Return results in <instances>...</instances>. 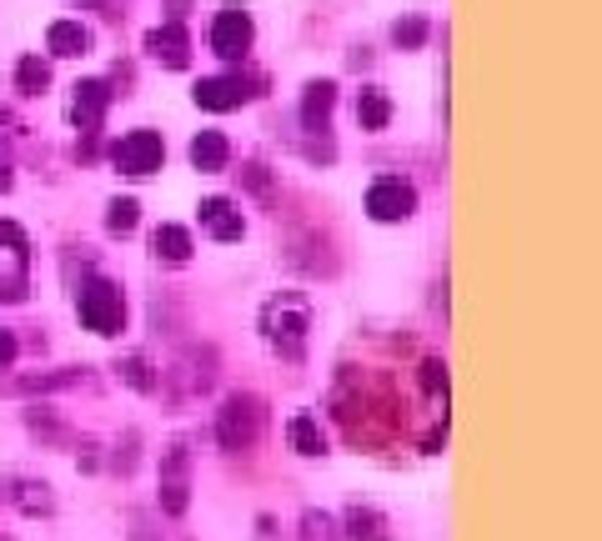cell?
<instances>
[{"label": "cell", "mask_w": 602, "mask_h": 541, "mask_svg": "<svg viewBox=\"0 0 602 541\" xmlns=\"http://www.w3.org/2000/svg\"><path fill=\"white\" fill-rule=\"evenodd\" d=\"M307 331H311V307L307 296L296 291H282L272 296L266 307H261V336H266V346H272L276 356H302L307 352Z\"/></svg>", "instance_id": "cell-1"}, {"label": "cell", "mask_w": 602, "mask_h": 541, "mask_svg": "<svg viewBox=\"0 0 602 541\" xmlns=\"http://www.w3.org/2000/svg\"><path fill=\"white\" fill-rule=\"evenodd\" d=\"M261 431H266V401L261 396L237 391V396L222 401V412H216V441H222V451L241 457V451H251L261 441Z\"/></svg>", "instance_id": "cell-2"}, {"label": "cell", "mask_w": 602, "mask_h": 541, "mask_svg": "<svg viewBox=\"0 0 602 541\" xmlns=\"http://www.w3.org/2000/svg\"><path fill=\"white\" fill-rule=\"evenodd\" d=\"M76 311H81L86 331H95V336H116V331L126 326V296H121V286L106 281V276H91V281L76 291Z\"/></svg>", "instance_id": "cell-3"}, {"label": "cell", "mask_w": 602, "mask_h": 541, "mask_svg": "<svg viewBox=\"0 0 602 541\" xmlns=\"http://www.w3.org/2000/svg\"><path fill=\"white\" fill-rule=\"evenodd\" d=\"M191 506V451L186 441H171L161 451V511L166 517H186Z\"/></svg>", "instance_id": "cell-4"}, {"label": "cell", "mask_w": 602, "mask_h": 541, "mask_svg": "<svg viewBox=\"0 0 602 541\" xmlns=\"http://www.w3.org/2000/svg\"><path fill=\"white\" fill-rule=\"evenodd\" d=\"M111 161H116L121 176H156L161 161H166V141L156 136V130H130V136H121L116 141Z\"/></svg>", "instance_id": "cell-5"}, {"label": "cell", "mask_w": 602, "mask_h": 541, "mask_svg": "<svg viewBox=\"0 0 602 541\" xmlns=\"http://www.w3.org/2000/svg\"><path fill=\"white\" fill-rule=\"evenodd\" d=\"M412 211H417V191L407 186L401 176L372 181V191H366V216H372V221L391 226V221H407Z\"/></svg>", "instance_id": "cell-6"}, {"label": "cell", "mask_w": 602, "mask_h": 541, "mask_svg": "<svg viewBox=\"0 0 602 541\" xmlns=\"http://www.w3.org/2000/svg\"><path fill=\"white\" fill-rule=\"evenodd\" d=\"M251 41H257V25H251V15L241 11V5H222L212 21V50L222 60H241L251 50Z\"/></svg>", "instance_id": "cell-7"}, {"label": "cell", "mask_w": 602, "mask_h": 541, "mask_svg": "<svg viewBox=\"0 0 602 541\" xmlns=\"http://www.w3.org/2000/svg\"><path fill=\"white\" fill-rule=\"evenodd\" d=\"M0 496H5L15 511H25V517H50V511H56L50 486L41 482V476H21V471H11V476L0 482Z\"/></svg>", "instance_id": "cell-8"}, {"label": "cell", "mask_w": 602, "mask_h": 541, "mask_svg": "<svg viewBox=\"0 0 602 541\" xmlns=\"http://www.w3.org/2000/svg\"><path fill=\"white\" fill-rule=\"evenodd\" d=\"M146 50H151V60H161L166 71H186L191 66V36L181 21H166L156 25L151 36H146Z\"/></svg>", "instance_id": "cell-9"}, {"label": "cell", "mask_w": 602, "mask_h": 541, "mask_svg": "<svg viewBox=\"0 0 602 541\" xmlns=\"http://www.w3.org/2000/svg\"><path fill=\"white\" fill-rule=\"evenodd\" d=\"M111 85L106 81H76V95H71V120L76 130H86V136H95L101 130V116H106L111 106Z\"/></svg>", "instance_id": "cell-10"}, {"label": "cell", "mask_w": 602, "mask_h": 541, "mask_svg": "<svg viewBox=\"0 0 602 541\" xmlns=\"http://www.w3.org/2000/svg\"><path fill=\"white\" fill-rule=\"evenodd\" d=\"M191 95H196L201 111H237L251 101V85L241 76H206V81H196Z\"/></svg>", "instance_id": "cell-11"}, {"label": "cell", "mask_w": 602, "mask_h": 541, "mask_svg": "<svg viewBox=\"0 0 602 541\" xmlns=\"http://www.w3.org/2000/svg\"><path fill=\"white\" fill-rule=\"evenodd\" d=\"M196 211H201V226H206L216 241H241V235H247V221H241V211L226 196H206Z\"/></svg>", "instance_id": "cell-12"}, {"label": "cell", "mask_w": 602, "mask_h": 541, "mask_svg": "<svg viewBox=\"0 0 602 541\" xmlns=\"http://www.w3.org/2000/svg\"><path fill=\"white\" fill-rule=\"evenodd\" d=\"M226 161H231V146H226L222 130H201L196 141H191V165H196L201 176H216V171H226Z\"/></svg>", "instance_id": "cell-13"}, {"label": "cell", "mask_w": 602, "mask_h": 541, "mask_svg": "<svg viewBox=\"0 0 602 541\" xmlns=\"http://www.w3.org/2000/svg\"><path fill=\"white\" fill-rule=\"evenodd\" d=\"M387 517H382L377 506H366V502H352L347 506V541H391L387 537Z\"/></svg>", "instance_id": "cell-14"}, {"label": "cell", "mask_w": 602, "mask_h": 541, "mask_svg": "<svg viewBox=\"0 0 602 541\" xmlns=\"http://www.w3.org/2000/svg\"><path fill=\"white\" fill-rule=\"evenodd\" d=\"M46 50H50V56H60V60H76V56L91 50V31L76 25V21H56L46 31Z\"/></svg>", "instance_id": "cell-15"}, {"label": "cell", "mask_w": 602, "mask_h": 541, "mask_svg": "<svg viewBox=\"0 0 602 541\" xmlns=\"http://www.w3.org/2000/svg\"><path fill=\"white\" fill-rule=\"evenodd\" d=\"M331 106H337V85H331V81H311L307 95H302V126H307V130H327Z\"/></svg>", "instance_id": "cell-16"}, {"label": "cell", "mask_w": 602, "mask_h": 541, "mask_svg": "<svg viewBox=\"0 0 602 541\" xmlns=\"http://www.w3.org/2000/svg\"><path fill=\"white\" fill-rule=\"evenodd\" d=\"M151 251H156V261L181 266V261H191V231H186V226H156V231H151Z\"/></svg>", "instance_id": "cell-17"}, {"label": "cell", "mask_w": 602, "mask_h": 541, "mask_svg": "<svg viewBox=\"0 0 602 541\" xmlns=\"http://www.w3.org/2000/svg\"><path fill=\"white\" fill-rule=\"evenodd\" d=\"M286 436H292L296 457H321V451H327V436H321V426H317V416L311 412H296L292 426H286Z\"/></svg>", "instance_id": "cell-18"}, {"label": "cell", "mask_w": 602, "mask_h": 541, "mask_svg": "<svg viewBox=\"0 0 602 541\" xmlns=\"http://www.w3.org/2000/svg\"><path fill=\"white\" fill-rule=\"evenodd\" d=\"M387 120H391V101H387V91L366 85V91L356 95V126H362V130H387Z\"/></svg>", "instance_id": "cell-19"}, {"label": "cell", "mask_w": 602, "mask_h": 541, "mask_svg": "<svg viewBox=\"0 0 602 541\" xmlns=\"http://www.w3.org/2000/svg\"><path fill=\"white\" fill-rule=\"evenodd\" d=\"M50 85V66L41 56H21V66H15V91L21 95H46Z\"/></svg>", "instance_id": "cell-20"}, {"label": "cell", "mask_w": 602, "mask_h": 541, "mask_svg": "<svg viewBox=\"0 0 602 541\" xmlns=\"http://www.w3.org/2000/svg\"><path fill=\"white\" fill-rule=\"evenodd\" d=\"M302 541H342V531H337V521L327 517V511H302Z\"/></svg>", "instance_id": "cell-21"}, {"label": "cell", "mask_w": 602, "mask_h": 541, "mask_svg": "<svg viewBox=\"0 0 602 541\" xmlns=\"http://www.w3.org/2000/svg\"><path fill=\"white\" fill-rule=\"evenodd\" d=\"M136 221H141V206L130 196H121V200H111V211H106V226L116 235H126V231H136Z\"/></svg>", "instance_id": "cell-22"}, {"label": "cell", "mask_w": 602, "mask_h": 541, "mask_svg": "<svg viewBox=\"0 0 602 541\" xmlns=\"http://www.w3.org/2000/svg\"><path fill=\"white\" fill-rule=\"evenodd\" d=\"M0 246L15 251V266H21V270L31 266V235H25L15 221H0Z\"/></svg>", "instance_id": "cell-23"}, {"label": "cell", "mask_w": 602, "mask_h": 541, "mask_svg": "<svg viewBox=\"0 0 602 541\" xmlns=\"http://www.w3.org/2000/svg\"><path fill=\"white\" fill-rule=\"evenodd\" d=\"M391 41H397L401 50H417L427 41V21H422V15H407V21H397V25H391Z\"/></svg>", "instance_id": "cell-24"}, {"label": "cell", "mask_w": 602, "mask_h": 541, "mask_svg": "<svg viewBox=\"0 0 602 541\" xmlns=\"http://www.w3.org/2000/svg\"><path fill=\"white\" fill-rule=\"evenodd\" d=\"M422 391H427V396L447 401V366H442L438 356H427V361H422Z\"/></svg>", "instance_id": "cell-25"}, {"label": "cell", "mask_w": 602, "mask_h": 541, "mask_svg": "<svg viewBox=\"0 0 602 541\" xmlns=\"http://www.w3.org/2000/svg\"><path fill=\"white\" fill-rule=\"evenodd\" d=\"M116 371H121V377H126L136 391H156V377L146 371V356H126V361H121Z\"/></svg>", "instance_id": "cell-26"}, {"label": "cell", "mask_w": 602, "mask_h": 541, "mask_svg": "<svg viewBox=\"0 0 602 541\" xmlns=\"http://www.w3.org/2000/svg\"><path fill=\"white\" fill-rule=\"evenodd\" d=\"M15 352H21V346H15V336L5 326H0V371H5V366L15 361Z\"/></svg>", "instance_id": "cell-27"}, {"label": "cell", "mask_w": 602, "mask_h": 541, "mask_svg": "<svg viewBox=\"0 0 602 541\" xmlns=\"http://www.w3.org/2000/svg\"><path fill=\"white\" fill-rule=\"evenodd\" d=\"M257 541H282V531H276V517H257Z\"/></svg>", "instance_id": "cell-28"}, {"label": "cell", "mask_w": 602, "mask_h": 541, "mask_svg": "<svg viewBox=\"0 0 602 541\" xmlns=\"http://www.w3.org/2000/svg\"><path fill=\"white\" fill-rule=\"evenodd\" d=\"M15 186V176H11V165H0V196H5V191Z\"/></svg>", "instance_id": "cell-29"}]
</instances>
